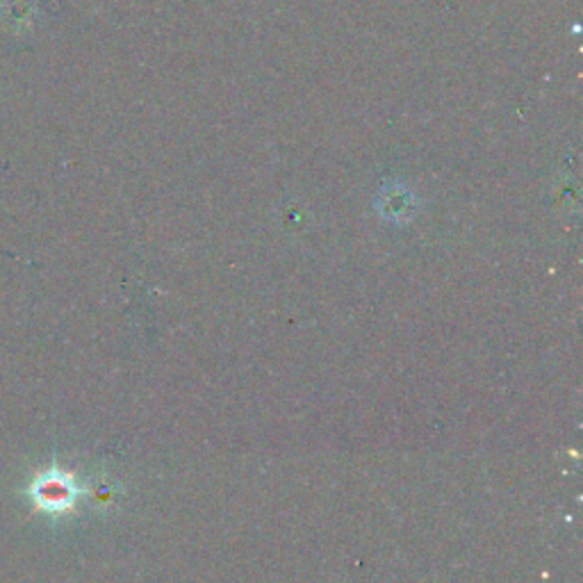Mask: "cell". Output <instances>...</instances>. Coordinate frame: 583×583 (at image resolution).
Segmentation results:
<instances>
[{
  "mask_svg": "<svg viewBox=\"0 0 583 583\" xmlns=\"http://www.w3.org/2000/svg\"><path fill=\"white\" fill-rule=\"evenodd\" d=\"M377 210L385 222L406 224L417 214V199L402 182H388L377 197Z\"/></svg>",
  "mask_w": 583,
  "mask_h": 583,
  "instance_id": "cell-1",
  "label": "cell"
},
{
  "mask_svg": "<svg viewBox=\"0 0 583 583\" xmlns=\"http://www.w3.org/2000/svg\"><path fill=\"white\" fill-rule=\"evenodd\" d=\"M44 504L53 506V508H69L76 497H78V490L69 479H51L44 487Z\"/></svg>",
  "mask_w": 583,
  "mask_h": 583,
  "instance_id": "cell-2",
  "label": "cell"
}]
</instances>
